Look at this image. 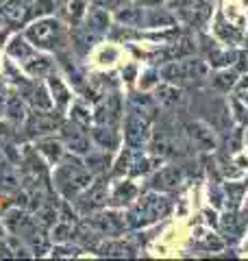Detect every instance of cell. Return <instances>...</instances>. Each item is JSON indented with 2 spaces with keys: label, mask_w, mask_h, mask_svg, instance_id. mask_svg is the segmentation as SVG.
<instances>
[{
  "label": "cell",
  "mask_w": 248,
  "mask_h": 261,
  "mask_svg": "<svg viewBox=\"0 0 248 261\" xmlns=\"http://www.w3.org/2000/svg\"><path fill=\"white\" fill-rule=\"evenodd\" d=\"M53 190L61 196L65 202H72L85 187L94 181L92 170L85 166L81 154H63L59 163H55L53 170Z\"/></svg>",
  "instance_id": "1"
},
{
  "label": "cell",
  "mask_w": 248,
  "mask_h": 261,
  "mask_svg": "<svg viewBox=\"0 0 248 261\" xmlns=\"http://www.w3.org/2000/svg\"><path fill=\"white\" fill-rule=\"evenodd\" d=\"M24 37L41 53H61L70 50V29L53 15H44V18H35L27 31Z\"/></svg>",
  "instance_id": "2"
},
{
  "label": "cell",
  "mask_w": 248,
  "mask_h": 261,
  "mask_svg": "<svg viewBox=\"0 0 248 261\" xmlns=\"http://www.w3.org/2000/svg\"><path fill=\"white\" fill-rule=\"evenodd\" d=\"M172 211V202L168 196H163V192H151L144 194L142 198H135V202L129 205V214L124 216L127 218V224L139 228V226H148L157 222V220L165 218Z\"/></svg>",
  "instance_id": "3"
},
{
  "label": "cell",
  "mask_w": 248,
  "mask_h": 261,
  "mask_svg": "<svg viewBox=\"0 0 248 261\" xmlns=\"http://www.w3.org/2000/svg\"><path fill=\"white\" fill-rule=\"evenodd\" d=\"M209 74V68L203 59H192V57H185V59H177V61H168L161 70V76L168 81V83H187V81H201L207 79Z\"/></svg>",
  "instance_id": "4"
},
{
  "label": "cell",
  "mask_w": 248,
  "mask_h": 261,
  "mask_svg": "<svg viewBox=\"0 0 248 261\" xmlns=\"http://www.w3.org/2000/svg\"><path fill=\"white\" fill-rule=\"evenodd\" d=\"M72 202H74V209L79 211V216H89V214H94V211L105 209L107 202H109V183H107V178L94 176V181Z\"/></svg>",
  "instance_id": "5"
},
{
  "label": "cell",
  "mask_w": 248,
  "mask_h": 261,
  "mask_svg": "<svg viewBox=\"0 0 248 261\" xmlns=\"http://www.w3.org/2000/svg\"><path fill=\"white\" fill-rule=\"evenodd\" d=\"M85 222L105 240V238H118V235H122L124 226H127V218L120 216L111 207V211L101 209V211H94V214L85 216Z\"/></svg>",
  "instance_id": "6"
},
{
  "label": "cell",
  "mask_w": 248,
  "mask_h": 261,
  "mask_svg": "<svg viewBox=\"0 0 248 261\" xmlns=\"http://www.w3.org/2000/svg\"><path fill=\"white\" fill-rule=\"evenodd\" d=\"M151 116H146L142 111L129 109L127 118H124V140L131 148H139L146 140L151 137Z\"/></svg>",
  "instance_id": "7"
},
{
  "label": "cell",
  "mask_w": 248,
  "mask_h": 261,
  "mask_svg": "<svg viewBox=\"0 0 248 261\" xmlns=\"http://www.w3.org/2000/svg\"><path fill=\"white\" fill-rule=\"evenodd\" d=\"M124 113V102L122 96L118 92H109L103 94L96 100L94 107V122L96 124H109V126H118Z\"/></svg>",
  "instance_id": "8"
},
{
  "label": "cell",
  "mask_w": 248,
  "mask_h": 261,
  "mask_svg": "<svg viewBox=\"0 0 248 261\" xmlns=\"http://www.w3.org/2000/svg\"><path fill=\"white\" fill-rule=\"evenodd\" d=\"M59 130H61V142H63L68 152L81 154V157L89 152V148H92V142H89V128L68 120L59 126Z\"/></svg>",
  "instance_id": "9"
},
{
  "label": "cell",
  "mask_w": 248,
  "mask_h": 261,
  "mask_svg": "<svg viewBox=\"0 0 248 261\" xmlns=\"http://www.w3.org/2000/svg\"><path fill=\"white\" fill-rule=\"evenodd\" d=\"M63 124V120L59 116H55L48 111H41V109H35L33 113L27 116V126H24V133L27 137H44V135H51L55 128H59Z\"/></svg>",
  "instance_id": "10"
},
{
  "label": "cell",
  "mask_w": 248,
  "mask_h": 261,
  "mask_svg": "<svg viewBox=\"0 0 248 261\" xmlns=\"http://www.w3.org/2000/svg\"><path fill=\"white\" fill-rule=\"evenodd\" d=\"M81 27L85 31H89L92 35H96V37L107 35L109 29H111V13H109V9H103V7H98V5L87 7V13H85V18H83Z\"/></svg>",
  "instance_id": "11"
},
{
  "label": "cell",
  "mask_w": 248,
  "mask_h": 261,
  "mask_svg": "<svg viewBox=\"0 0 248 261\" xmlns=\"http://www.w3.org/2000/svg\"><path fill=\"white\" fill-rule=\"evenodd\" d=\"M187 135L192 137V142L198 150H205V152H211L213 148L218 146V140H216V133L211 130L209 124H205L201 120H194L189 122L187 126Z\"/></svg>",
  "instance_id": "12"
},
{
  "label": "cell",
  "mask_w": 248,
  "mask_h": 261,
  "mask_svg": "<svg viewBox=\"0 0 248 261\" xmlns=\"http://www.w3.org/2000/svg\"><path fill=\"white\" fill-rule=\"evenodd\" d=\"M181 183H183V172H181V168H177V166H165V168H161L159 172L151 178V187H153V190L163 192V194L177 190Z\"/></svg>",
  "instance_id": "13"
},
{
  "label": "cell",
  "mask_w": 248,
  "mask_h": 261,
  "mask_svg": "<svg viewBox=\"0 0 248 261\" xmlns=\"http://www.w3.org/2000/svg\"><path fill=\"white\" fill-rule=\"evenodd\" d=\"M35 148L37 152L44 157L51 166H55V163H59L63 159V154H65V146L61 142V137L57 140V137L53 135H44V137H37V142H35Z\"/></svg>",
  "instance_id": "14"
},
{
  "label": "cell",
  "mask_w": 248,
  "mask_h": 261,
  "mask_svg": "<svg viewBox=\"0 0 248 261\" xmlns=\"http://www.w3.org/2000/svg\"><path fill=\"white\" fill-rule=\"evenodd\" d=\"M135 198H137V185L131 181H118L111 187L109 202H107V205L113 209H120V207H129Z\"/></svg>",
  "instance_id": "15"
},
{
  "label": "cell",
  "mask_w": 248,
  "mask_h": 261,
  "mask_svg": "<svg viewBox=\"0 0 248 261\" xmlns=\"http://www.w3.org/2000/svg\"><path fill=\"white\" fill-rule=\"evenodd\" d=\"M22 70L29 74V79H41V76H48L51 72H55V61L48 55H41V50H39L22 63Z\"/></svg>",
  "instance_id": "16"
},
{
  "label": "cell",
  "mask_w": 248,
  "mask_h": 261,
  "mask_svg": "<svg viewBox=\"0 0 248 261\" xmlns=\"http://www.w3.org/2000/svg\"><path fill=\"white\" fill-rule=\"evenodd\" d=\"M89 135H92V140L98 144V148L115 150V148L120 146V133H118V126L96 124V126L89 128Z\"/></svg>",
  "instance_id": "17"
},
{
  "label": "cell",
  "mask_w": 248,
  "mask_h": 261,
  "mask_svg": "<svg viewBox=\"0 0 248 261\" xmlns=\"http://www.w3.org/2000/svg\"><path fill=\"white\" fill-rule=\"evenodd\" d=\"M46 85H48V92H51V98H53L55 107L68 109L70 102H72V92H70L68 83H65L61 76H55V72H51V74H48V83Z\"/></svg>",
  "instance_id": "18"
},
{
  "label": "cell",
  "mask_w": 248,
  "mask_h": 261,
  "mask_svg": "<svg viewBox=\"0 0 248 261\" xmlns=\"http://www.w3.org/2000/svg\"><path fill=\"white\" fill-rule=\"evenodd\" d=\"M87 7V0H61V18L70 27H79V24H83Z\"/></svg>",
  "instance_id": "19"
},
{
  "label": "cell",
  "mask_w": 248,
  "mask_h": 261,
  "mask_svg": "<svg viewBox=\"0 0 248 261\" xmlns=\"http://www.w3.org/2000/svg\"><path fill=\"white\" fill-rule=\"evenodd\" d=\"M183 100H185V96L175 83L157 85V102L163 105L165 109H177L179 105H183Z\"/></svg>",
  "instance_id": "20"
},
{
  "label": "cell",
  "mask_w": 248,
  "mask_h": 261,
  "mask_svg": "<svg viewBox=\"0 0 248 261\" xmlns=\"http://www.w3.org/2000/svg\"><path fill=\"white\" fill-rule=\"evenodd\" d=\"M83 161H85V166L92 170V174H103L109 170L111 166V159H109V150L105 148H89L87 154H83Z\"/></svg>",
  "instance_id": "21"
},
{
  "label": "cell",
  "mask_w": 248,
  "mask_h": 261,
  "mask_svg": "<svg viewBox=\"0 0 248 261\" xmlns=\"http://www.w3.org/2000/svg\"><path fill=\"white\" fill-rule=\"evenodd\" d=\"M35 53H37V48L33 46V44H31L24 35H15V37L11 39V42H9V46H7V55L13 57V59L18 61L20 65H22L24 61H27L29 57L35 55Z\"/></svg>",
  "instance_id": "22"
},
{
  "label": "cell",
  "mask_w": 248,
  "mask_h": 261,
  "mask_svg": "<svg viewBox=\"0 0 248 261\" xmlns=\"http://www.w3.org/2000/svg\"><path fill=\"white\" fill-rule=\"evenodd\" d=\"M194 50H196V44L192 42V39H189V37H181L179 42L170 44L168 48H165L161 55H163L165 61H177V59H185V57L194 55Z\"/></svg>",
  "instance_id": "23"
},
{
  "label": "cell",
  "mask_w": 248,
  "mask_h": 261,
  "mask_svg": "<svg viewBox=\"0 0 248 261\" xmlns=\"http://www.w3.org/2000/svg\"><path fill=\"white\" fill-rule=\"evenodd\" d=\"M96 250L101 252V255H107V257H131L135 252V248L131 246V244H127L124 240H115V238H111L109 242L103 240L101 246Z\"/></svg>",
  "instance_id": "24"
},
{
  "label": "cell",
  "mask_w": 248,
  "mask_h": 261,
  "mask_svg": "<svg viewBox=\"0 0 248 261\" xmlns=\"http://www.w3.org/2000/svg\"><path fill=\"white\" fill-rule=\"evenodd\" d=\"M146 13L142 7H122V9L115 11V20H118L122 27H131V29H137L144 24Z\"/></svg>",
  "instance_id": "25"
},
{
  "label": "cell",
  "mask_w": 248,
  "mask_h": 261,
  "mask_svg": "<svg viewBox=\"0 0 248 261\" xmlns=\"http://www.w3.org/2000/svg\"><path fill=\"white\" fill-rule=\"evenodd\" d=\"M20 187V176L15 174L11 163H0V192H13Z\"/></svg>",
  "instance_id": "26"
},
{
  "label": "cell",
  "mask_w": 248,
  "mask_h": 261,
  "mask_svg": "<svg viewBox=\"0 0 248 261\" xmlns=\"http://www.w3.org/2000/svg\"><path fill=\"white\" fill-rule=\"evenodd\" d=\"M213 31H216V35L222 39V42H229V44H235V42H239V37H242V33H239V31L233 27V24H227V22H225L222 13L218 15Z\"/></svg>",
  "instance_id": "27"
},
{
  "label": "cell",
  "mask_w": 248,
  "mask_h": 261,
  "mask_svg": "<svg viewBox=\"0 0 248 261\" xmlns=\"http://www.w3.org/2000/svg\"><path fill=\"white\" fill-rule=\"evenodd\" d=\"M5 113H7V116H9L13 122H24V120H27V109H24L22 96L11 94V98L5 102Z\"/></svg>",
  "instance_id": "28"
},
{
  "label": "cell",
  "mask_w": 248,
  "mask_h": 261,
  "mask_svg": "<svg viewBox=\"0 0 248 261\" xmlns=\"http://www.w3.org/2000/svg\"><path fill=\"white\" fill-rule=\"evenodd\" d=\"M70 120H72V122H77V124H81V126H85V128H92L94 113L89 111V109L85 107V105L74 102L72 107H70Z\"/></svg>",
  "instance_id": "29"
},
{
  "label": "cell",
  "mask_w": 248,
  "mask_h": 261,
  "mask_svg": "<svg viewBox=\"0 0 248 261\" xmlns=\"http://www.w3.org/2000/svg\"><path fill=\"white\" fill-rule=\"evenodd\" d=\"M235 72H231V70H220L216 76L211 79V85L218 89V92H222V94H229V89L235 85Z\"/></svg>",
  "instance_id": "30"
},
{
  "label": "cell",
  "mask_w": 248,
  "mask_h": 261,
  "mask_svg": "<svg viewBox=\"0 0 248 261\" xmlns=\"http://www.w3.org/2000/svg\"><path fill=\"white\" fill-rule=\"evenodd\" d=\"M146 24L148 27H161V24H172L175 22V18L165 11V9H161V13H159V9H151V13H146Z\"/></svg>",
  "instance_id": "31"
},
{
  "label": "cell",
  "mask_w": 248,
  "mask_h": 261,
  "mask_svg": "<svg viewBox=\"0 0 248 261\" xmlns=\"http://www.w3.org/2000/svg\"><path fill=\"white\" fill-rule=\"evenodd\" d=\"M57 0H33V15L35 18H44V15H51L55 11Z\"/></svg>",
  "instance_id": "32"
},
{
  "label": "cell",
  "mask_w": 248,
  "mask_h": 261,
  "mask_svg": "<svg viewBox=\"0 0 248 261\" xmlns=\"http://www.w3.org/2000/svg\"><path fill=\"white\" fill-rule=\"evenodd\" d=\"M127 3H129V0H92V5H98V7H103V9H109V11H118Z\"/></svg>",
  "instance_id": "33"
},
{
  "label": "cell",
  "mask_w": 248,
  "mask_h": 261,
  "mask_svg": "<svg viewBox=\"0 0 248 261\" xmlns=\"http://www.w3.org/2000/svg\"><path fill=\"white\" fill-rule=\"evenodd\" d=\"M157 76H159V72H157V70H148V72H146V74H144V79H146V81H144V83H142V89H146V87H151V85L155 83V79H157Z\"/></svg>",
  "instance_id": "34"
},
{
  "label": "cell",
  "mask_w": 248,
  "mask_h": 261,
  "mask_svg": "<svg viewBox=\"0 0 248 261\" xmlns=\"http://www.w3.org/2000/svg\"><path fill=\"white\" fill-rule=\"evenodd\" d=\"M142 7H157V5H161V3H165V0H137Z\"/></svg>",
  "instance_id": "35"
},
{
  "label": "cell",
  "mask_w": 248,
  "mask_h": 261,
  "mask_svg": "<svg viewBox=\"0 0 248 261\" xmlns=\"http://www.w3.org/2000/svg\"><path fill=\"white\" fill-rule=\"evenodd\" d=\"M5 37H7V31H3V29H0V46H3V42H5Z\"/></svg>",
  "instance_id": "36"
},
{
  "label": "cell",
  "mask_w": 248,
  "mask_h": 261,
  "mask_svg": "<svg viewBox=\"0 0 248 261\" xmlns=\"http://www.w3.org/2000/svg\"><path fill=\"white\" fill-rule=\"evenodd\" d=\"M244 87H248V81H244V83H242V85H239V89H244Z\"/></svg>",
  "instance_id": "37"
},
{
  "label": "cell",
  "mask_w": 248,
  "mask_h": 261,
  "mask_svg": "<svg viewBox=\"0 0 248 261\" xmlns=\"http://www.w3.org/2000/svg\"><path fill=\"white\" fill-rule=\"evenodd\" d=\"M246 209H248V200H246Z\"/></svg>",
  "instance_id": "38"
},
{
  "label": "cell",
  "mask_w": 248,
  "mask_h": 261,
  "mask_svg": "<svg viewBox=\"0 0 248 261\" xmlns=\"http://www.w3.org/2000/svg\"><path fill=\"white\" fill-rule=\"evenodd\" d=\"M57 3H61V0H57Z\"/></svg>",
  "instance_id": "39"
}]
</instances>
